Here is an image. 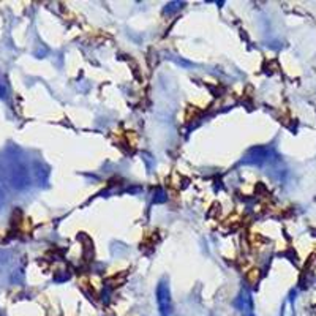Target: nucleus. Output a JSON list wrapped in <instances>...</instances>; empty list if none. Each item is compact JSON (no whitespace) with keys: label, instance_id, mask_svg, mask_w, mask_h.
Wrapping results in <instances>:
<instances>
[{"label":"nucleus","instance_id":"obj_1","mask_svg":"<svg viewBox=\"0 0 316 316\" xmlns=\"http://www.w3.org/2000/svg\"><path fill=\"white\" fill-rule=\"evenodd\" d=\"M156 304L160 316H169L171 314V294L166 280H162L156 286Z\"/></svg>","mask_w":316,"mask_h":316}]
</instances>
